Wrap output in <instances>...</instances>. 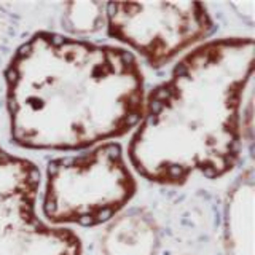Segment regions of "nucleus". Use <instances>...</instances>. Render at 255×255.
Instances as JSON below:
<instances>
[{
    "label": "nucleus",
    "instance_id": "5",
    "mask_svg": "<svg viewBox=\"0 0 255 255\" xmlns=\"http://www.w3.org/2000/svg\"><path fill=\"white\" fill-rule=\"evenodd\" d=\"M106 21L109 35L151 67L163 66L212 30L206 5L198 2L107 3Z\"/></svg>",
    "mask_w": 255,
    "mask_h": 255
},
{
    "label": "nucleus",
    "instance_id": "3",
    "mask_svg": "<svg viewBox=\"0 0 255 255\" xmlns=\"http://www.w3.org/2000/svg\"><path fill=\"white\" fill-rule=\"evenodd\" d=\"M137 183L118 143L61 156L46 169L43 214L51 223L94 227L110 220L131 201Z\"/></svg>",
    "mask_w": 255,
    "mask_h": 255
},
{
    "label": "nucleus",
    "instance_id": "8",
    "mask_svg": "<svg viewBox=\"0 0 255 255\" xmlns=\"http://www.w3.org/2000/svg\"><path fill=\"white\" fill-rule=\"evenodd\" d=\"M106 18V5L96 2H78L66 6V24L75 32H93L101 27Z\"/></svg>",
    "mask_w": 255,
    "mask_h": 255
},
{
    "label": "nucleus",
    "instance_id": "4",
    "mask_svg": "<svg viewBox=\"0 0 255 255\" xmlns=\"http://www.w3.org/2000/svg\"><path fill=\"white\" fill-rule=\"evenodd\" d=\"M40 172L0 147V255H80L78 236L38 219Z\"/></svg>",
    "mask_w": 255,
    "mask_h": 255
},
{
    "label": "nucleus",
    "instance_id": "6",
    "mask_svg": "<svg viewBox=\"0 0 255 255\" xmlns=\"http://www.w3.org/2000/svg\"><path fill=\"white\" fill-rule=\"evenodd\" d=\"M228 255H254V182L243 177L233 188L227 207Z\"/></svg>",
    "mask_w": 255,
    "mask_h": 255
},
{
    "label": "nucleus",
    "instance_id": "7",
    "mask_svg": "<svg viewBox=\"0 0 255 255\" xmlns=\"http://www.w3.org/2000/svg\"><path fill=\"white\" fill-rule=\"evenodd\" d=\"M155 247L156 231L153 223L140 214L117 219L107 230L102 244L106 255H153Z\"/></svg>",
    "mask_w": 255,
    "mask_h": 255
},
{
    "label": "nucleus",
    "instance_id": "1",
    "mask_svg": "<svg viewBox=\"0 0 255 255\" xmlns=\"http://www.w3.org/2000/svg\"><path fill=\"white\" fill-rule=\"evenodd\" d=\"M5 77L11 135L26 148L93 147L126 134L143 114L142 70L123 48L38 32Z\"/></svg>",
    "mask_w": 255,
    "mask_h": 255
},
{
    "label": "nucleus",
    "instance_id": "2",
    "mask_svg": "<svg viewBox=\"0 0 255 255\" xmlns=\"http://www.w3.org/2000/svg\"><path fill=\"white\" fill-rule=\"evenodd\" d=\"M252 72V38L214 40L188 53L143 104L128 147L134 169L164 185L230 172L241 153V107Z\"/></svg>",
    "mask_w": 255,
    "mask_h": 255
}]
</instances>
